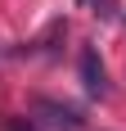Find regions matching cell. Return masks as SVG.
<instances>
[{"label":"cell","mask_w":126,"mask_h":131,"mask_svg":"<svg viewBox=\"0 0 126 131\" xmlns=\"http://www.w3.org/2000/svg\"><path fill=\"white\" fill-rule=\"evenodd\" d=\"M32 113H36L50 131H81V113H77L72 104H59V100L36 95V100H32Z\"/></svg>","instance_id":"6da1fadb"},{"label":"cell","mask_w":126,"mask_h":131,"mask_svg":"<svg viewBox=\"0 0 126 131\" xmlns=\"http://www.w3.org/2000/svg\"><path fill=\"white\" fill-rule=\"evenodd\" d=\"M77 72H81V86H86V95H90V100H104V95H108V72H104L99 50H81Z\"/></svg>","instance_id":"7a4b0ae2"},{"label":"cell","mask_w":126,"mask_h":131,"mask_svg":"<svg viewBox=\"0 0 126 131\" xmlns=\"http://www.w3.org/2000/svg\"><path fill=\"white\" fill-rule=\"evenodd\" d=\"M9 131H41V127H36V122H32V118H18V122H14Z\"/></svg>","instance_id":"3957f363"}]
</instances>
